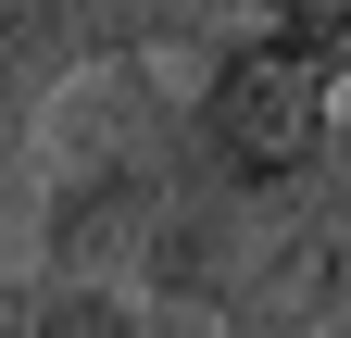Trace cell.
I'll return each instance as SVG.
<instances>
[{"label":"cell","mask_w":351,"mask_h":338,"mask_svg":"<svg viewBox=\"0 0 351 338\" xmlns=\"http://www.w3.org/2000/svg\"><path fill=\"white\" fill-rule=\"evenodd\" d=\"M263 250H276V200H251V188H176L138 288H163V301H189V313H226L263 276Z\"/></svg>","instance_id":"obj_3"},{"label":"cell","mask_w":351,"mask_h":338,"mask_svg":"<svg viewBox=\"0 0 351 338\" xmlns=\"http://www.w3.org/2000/svg\"><path fill=\"white\" fill-rule=\"evenodd\" d=\"M251 13H263V25H289V13H326V0H251Z\"/></svg>","instance_id":"obj_5"},{"label":"cell","mask_w":351,"mask_h":338,"mask_svg":"<svg viewBox=\"0 0 351 338\" xmlns=\"http://www.w3.org/2000/svg\"><path fill=\"white\" fill-rule=\"evenodd\" d=\"M189 125H201L213 176H239L251 200H289V188H314V163H326V138H339V88L289 51L276 25H251V38L213 51Z\"/></svg>","instance_id":"obj_1"},{"label":"cell","mask_w":351,"mask_h":338,"mask_svg":"<svg viewBox=\"0 0 351 338\" xmlns=\"http://www.w3.org/2000/svg\"><path fill=\"white\" fill-rule=\"evenodd\" d=\"M176 151L163 138H101L51 200V288H113L125 263H151V238L176 213Z\"/></svg>","instance_id":"obj_2"},{"label":"cell","mask_w":351,"mask_h":338,"mask_svg":"<svg viewBox=\"0 0 351 338\" xmlns=\"http://www.w3.org/2000/svg\"><path fill=\"white\" fill-rule=\"evenodd\" d=\"M25 338H151V326H138V301H125V288H38Z\"/></svg>","instance_id":"obj_4"}]
</instances>
